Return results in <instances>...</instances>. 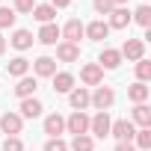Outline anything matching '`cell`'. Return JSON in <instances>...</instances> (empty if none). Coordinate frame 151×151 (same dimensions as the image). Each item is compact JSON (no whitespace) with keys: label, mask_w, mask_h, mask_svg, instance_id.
I'll list each match as a JSON object with an SVG mask.
<instances>
[{"label":"cell","mask_w":151,"mask_h":151,"mask_svg":"<svg viewBox=\"0 0 151 151\" xmlns=\"http://www.w3.org/2000/svg\"><path fill=\"white\" fill-rule=\"evenodd\" d=\"M116 104V92L113 86H95V92H89V107H95L98 113H110V107Z\"/></svg>","instance_id":"obj_1"},{"label":"cell","mask_w":151,"mask_h":151,"mask_svg":"<svg viewBox=\"0 0 151 151\" xmlns=\"http://www.w3.org/2000/svg\"><path fill=\"white\" fill-rule=\"evenodd\" d=\"M133 133H136V124L130 119H116L110 124V136H116V142H133Z\"/></svg>","instance_id":"obj_2"},{"label":"cell","mask_w":151,"mask_h":151,"mask_svg":"<svg viewBox=\"0 0 151 151\" xmlns=\"http://www.w3.org/2000/svg\"><path fill=\"white\" fill-rule=\"evenodd\" d=\"M59 36H62V42L80 45V39H83V21H80V18H68V21L59 27Z\"/></svg>","instance_id":"obj_3"},{"label":"cell","mask_w":151,"mask_h":151,"mask_svg":"<svg viewBox=\"0 0 151 151\" xmlns=\"http://www.w3.org/2000/svg\"><path fill=\"white\" fill-rule=\"evenodd\" d=\"M122 59H130V62H139V59H145V42L142 39H127L124 45H122Z\"/></svg>","instance_id":"obj_4"},{"label":"cell","mask_w":151,"mask_h":151,"mask_svg":"<svg viewBox=\"0 0 151 151\" xmlns=\"http://www.w3.org/2000/svg\"><path fill=\"white\" fill-rule=\"evenodd\" d=\"M110 124H113L110 113H95L89 119V133H95L98 139H104V136H110Z\"/></svg>","instance_id":"obj_5"},{"label":"cell","mask_w":151,"mask_h":151,"mask_svg":"<svg viewBox=\"0 0 151 151\" xmlns=\"http://www.w3.org/2000/svg\"><path fill=\"white\" fill-rule=\"evenodd\" d=\"M80 80H83L86 86H101V83H104V68H101L98 62H86V65L80 68Z\"/></svg>","instance_id":"obj_6"},{"label":"cell","mask_w":151,"mask_h":151,"mask_svg":"<svg viewBox=\"0 0 151 151\" xmlns=\"http://www.w3.org/2000/svg\"><path fill=\"white\" fill-rule=\"evenodd\" d=\"M65 130L74 133V136L89 133V116H86V113H71V116L65 119Z\"/></svg>","instance_id":"obj_7"},{"label":"cell","mask_w":151,"mask_h":151,"mask_svg":"<svg viewBox=\"0 0 151 151\" xmlns=\"http://www.w3.org/2000/svg\"><path fill=\"white\" fill-rule=\"evenodd\" d=\"M0 130H3L6 136H18L24 130V119L18 113H3L0 116Z\"/></svg>","instance_id":"obj_8"},{"label":"cell","mask_w":151,"mask_h":151,"mask_svg":"<svg viewBox=\"0 0 151 151\" xmlns=\"http://www.w3.org/2000/svg\"><path fill=\"white\" fill-rule=\"evenodd\" d=\"M83 36L89 39V42H104L107 36H110V27H107V21H89V24H83Z\"/></svg>","instance_id":"obj_9"},{"label":"cell","mask_w":151,"mask_h":151,"mask_svg":"<svg viewBox=\"0 0 151 151\" xmlns=\"http://www.w3.org/2000/svg\"><path fill=\"white\" fill-rule=\"evenodd\" d=\"M68 104H71L74 113H83V110L89 107V89H86V86H74V89L68 92Z\"/></svg>","instance_id":"obj_10"},{"label":"cell","mask_w":151,"mask_h":151,"mask_svg":"<svg viewBox=\"0 0 151 151\" xmlns=\"http://www.w3.org/2000/svg\"><path fill=\"white\" fill-rule=\"evenodd\" d=\"M56 74V59L53 56H39L33 62V77H53Z\"/></svg>","instance_id":"obj_11"},{"label":"cell","mask_w":151,"mask_h":151,"mask_svg":"<svg viewBox=\"0 0 151 151\" xmlns=\"http://www.w3.org/2000/svg\"><path fill=\"white\" fill-rule=\"evenodd\" d=\"M56 59H59V62H77V59H80V45L56 42Z\"/></svg>","instance_id":"obj_12"},{"label":"cell","mask_w":151,"mask_h":151,"mask_svg":"<svg viewBox=\"0 0 151 151\" xmlns=\"http://www.w3.org/2000/svg\"><path fill=\"white\" fill-rule=\"evenodd\" d=\"M36 89H39V80L30 77V74H24V77H18V86H15V95L24 101V98H36Z\"/></svg>","instance_id":"obj_13"},{"label":"cell","mask_w":151,"mask_h":151,"mask_svg":"<svg viewBox=\"0 0 151 151\" xmlns=\"http://www.w3.org/2000/svg\"><path fill=\"white\" fill-rule=\"evenodd\" d=\"M98 65H101L104 71H116V68L122 65V53H119L116 47H104L101 56H98Z\"/></svg>","instance_id":"obj_14"},{"label":"cell","mask_w":151,"mask_h":151,"mask_svg":"<svg viewBox=\"0 0 151 151\" xmlns=\"http://www.w3.org/2000/svg\"><path fill=\"white\" fill-rule=\"evenodd\" d=\"M45 133H47V139H56L62 130H65V119L59 116V113H50V116H45Z\"/></svg>","instance_id":"obj_15"},{"label":"cell","mask_w":151,"mask_h":151,"mask_svg":"<svg viewBox=\"0 0 151 151\" xmlns=\"http://www.w3.org/2000/svg\"><path fill=\"white\" fill-rule=\"evenodd\" d=\"M50 80H53V92H59V95H68L74 89V74L71 71H56Z\"/></svg>","instance_id":"obj_16"},{"label":"cell","mask_w":151,"mask_h":151,"mask_svg":"<svg viewBox=\"0 0 151 151\" xmlns=\"http://www.w3.org/2000/svg\"><path fill=\"white\" fill-rule=\"evenodd\" d=\"M127 24H130V9H127V6H116V9L110 12V24H107V27H110V30H124Z\"/></svg>","instance_id":"obj_17"},{"label":"cell","mask_w":151,"mask_h":151,"mask_svg":"<svg viewBox=\"0 0 151 151\" xmlns=\"http://www.w3.org/2000/svg\"><path fill=\"white\" fill-rule=\"evenodd\" d=\"M33 42H36V36H33L30 30H15V33H12V39H9V45H12L15 50H30V47H33Z\"/></svg>","instance_id":"obj_18"},{"label":"cell","mask_w":151,"mask_h":151,"mask_svg":"<svg viewBox=\"0 0 151 151\" xmlns=\"http://www.w3.org/2000/svg\"><path fill=\"white\" fill-rule=\"evenodd\" d=\"M148 95H151V89H148V83H130L127 86V101H133V104H145L148 101Z\"/></svg>","instance_id":"obj_19"},{"label":"cell","mask_w":151,"mask_h":151,"mask_svg":"<svg viewBox=\"0 0 151 151\" xmlns=\"http://www.w3.org/2000/svg\"><path fill=\"white\" fill-rule=\"evenodd\" d=\"M42 110H45V107H42V101H39V98H24V101H21V113H18V116H21V119H39V116H42Z\"/></svg>","instance_id":"obj_20"},{"label":"cell","mask_w":151,"mask_h":151,"mask_svg":"<svg viewBox=\"0 0 151 151\" xmlns=\"http://www.w3.org/2000/svg\"><path fill=\"white\" fill-rule=\"evenodd\" d=\"M62 36H59V27L56 24H42V30H39V36H36V42H42V45H56Z\"/></svg>","instance_id":"obj_21"},{"label":"cell","mask_w":151,"mask_h":151,"mask_svg":"<svg viewBox=\"0 0 151 151\" xmlns=\"http://www.w3.org/2000/svg\"><path fill=\"white\" fill-rule=\"evenodd\" d=\"M30 15H33L39 24H53V18H56V9H53L50 3H42V6H36Z\"/></svg>","instance_id":"obj_22"},{"label":"cell","mask_w":151,"mask_h":151,"mask_svg":"<svg viewBox=\"0 0 151 151\" xmlns=\"http://www.w3.org/2000/svg\"><path fill=\"white\" fill-rule=\"evenodd\" d=\"M6 71H9V77H24V74L30 71V59H24V56H15V59H9Z\"/></svg>","instance_id":"obj_23"},{"label":"cell","mask_w":151,"mask_h":151,"mask_svg":"<svg viewBox=\"0 0 151 151\" xmlns=\"http://www.w3.org/2000/svg\"><path fill=\"white\" fill-rule=\"evenodd\" d=\"M133 124L151 127V107H148V104H136V107H133Z\"/></svg>","instance_id":"obj_24"},{"label":"cell","mask_w":151,"mask_h":151,"mask_svg":"<svg viewBox=\"0 0 151 151\" xmlns=\"http://www.w3.org/2000/svg\"><path fill=\"white\" fill-rule=\"evenodd\" d=\"M130 21H136L139 27H151V6L148 3H142V6H136V12H130Z\"/></svg>","instance_id":"obj_25"},{"label":"cell","mask_w":151,"mask_h":151,"mask_svg":"<svg viewBox=\"0 0 151 151\" xmlns=\"http://www.w3.org/2000/svg\"><path fill=\"white\" fill-rule=\"evenodd\" d=\"M68 151H95V142H92V136H89V133L74 136V139H71V145H68Z\"/></svg>","instance_id":"obj_26"},{"label":"cell","mask_w":151,"mask_h":151,"mask_svg":"<svg viewBox=\"0 0 151 151\" xmlns=\"http://www.w3.org/2000/svg\"><path fill=\"white\" fill-rule=\"evenodd\" d=\"M133 139H136L133 148H139V151H151V127H139V130L133 133Z\"/></svg>","instance_id":"obj_27"},{"label":"cell","mask_w":151,"mask_h":151,"mask_svg":"<svg viewBox=\"0 0 151 151\" xmlns=\"http://www.w3.org/2000/svg\"><path fill=\"white\" fill-rule=\"evenodd\" d=\"M15 9H9V6H0V30H9V27H15Z\"/></svg>","instance_id":"obj_28"},{"label":"cell","mask_w":151,"mask_h":151,"mask_svg":"<svg viewBox=\"0 0 151 151\" xmlns=\"http://www.w3.org/2000/svg\"><path fill=\"white\" fill-rule=\"evenodd\" d=\"M136 80H139V83H148V80H151V62H148V59H139V62H136Z\"/></svg>","instance_id":"obj_29"},{"label":"cell","mask_w":151,"mask_h":151,"mask_svg":"<svg viewBox=\"0 0 151 151\" xmlns=\"http://www.w3.org/2000/svg\"><path fill=\"white\" fill-rule=\"evenodd\" d=\"M15 15H30L33 9H36V0H15Z\"/></svg>","instance_id":"obj_30"},{"label":"cell","mask_w":151,"mask_h":151,"mask_svg":"<svg viewBox=\"0 0 151 151\" xmlns=\"http://www.w3.org/2000/svg\"><path fill=\"white\" fill-rule=\"evenodd\" d=\"M92 6H95V12H98V15H110V12L116 9L113 0H92Z\"/></svg>","instance_id":"obj_31"},{"label":"cell","mask_w":151,"mask_h":151,"mask_svg":"<svg viewBox=\"0 0 151 151\" xmlns=\"http://www.w3.org/2000/svg\"><path fill=\"white\" fill-rule=\"evenodd\" d=\"M45 151H68V142H65L62 136H56V139H47V142H45Z\"/></svg>","instance_id":"obj_32"},{"label":"cell","mask_w":151,"mask_h":151,"mask_svg":"<svg viewBox=\"0 0 151 151\" xmlns=\"http://www.w3.org/2000/svg\"><path fill=\"white\" fill-rule=\"evenodd\" d=\"M3 151H24V142L18 136H6L3 139Z\"/></svg>","instance_id":"obj_33"},{"label":"cell","mask_w":151,"mask_h":151,"mask_svg":"<svg viewBox=\"0 0 151 151\" xmlns=\"http://www.w3.org/2000/svg\"><path fill=\"white\" fill-rule=\"evenodd\" d=\"M50 6H53V9H68L71 0H50Z\"/></svg>","instance_id":"obj_34"},{"label":"cell","mask_w":151,"mask_h":151,"mask_svg":"<svg viewBox=\"0 0 151 151\" xmlns=\"http://www.w3.org/2000/svg\"><path fill=\"white\" fill-rule=\"evenodd\" d=\"M116 151H136L133 142H116Z\"/></svg>","instance_id":"obj_35"},{"label":"cell","mask_w":151,"mask_h":151,"mask_svg":"<svg viewBox=\"0 0 151 151\" xmlns=\"http://www.w3.org/2000/svg\"><path fill=\"white\" fill-rule=\"evenodd\" d=\"M3 50H6V39H3V36H0V53H3Z\"/></svg>","instance_id":"obj_36"},{"label":"cell","mask_w":151,"mask_h":151,"mask_svg":"<svg viewBox=\"0 0 151 151\" xmlns=\"http://www.w3.org/2000/svg\"><path fill=\"white\" fill-rule=\"evenodd\" d=\"M113 3H116V6H127V0H113Z\"/></svg>","instance_id":"obj_37"},{"label":"cell","mask_w":151,"mask_h":151,"mask_svg":"<svg viewBox=\"0 0 151 151\" xmlns=\"http://www.w3.org/2000/svg\"><path fill=\"white\" fill-rule=\"evenodd\" d=\"M0 6H3V0H0Z\"/></svg>","instance_id":"obj_38"},{"label":"cell","mask_w":151,"mask_h":151,"mask_svg":"<svg viewBox=\"0 0 151 151\" xmlns=\"http://www.w3.org/2000/svg\"><path fill=\"white\" fill-rule=\"evenodd\" d=\"M145 3H148V0H145Z\"/></svg>","instance_id":"obj_39"}]
</instances>
